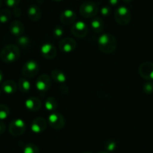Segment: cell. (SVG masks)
Segmentation results:
<instances>
[{
	"label": "cell",
	"mask_w": 153,
	"mask_h": 153,
	"mask_svg": "<svg viewBox=\"0 0 153 153\" xmlns=\"http://www.w3.org/2000/svg\"><path fill=\"white\" fill-rule=\"evenodd\" d=\"M2 4H3V2H2V0H0V8H2Z\"/></svg>",
	"instance_id": "8d00e7d4"
},
{
	"label": "cell",
	"mask_w": 153,
	"mask_h": 153,
	"mask_svg": "<svg viewBox=\"0 0 153 153\" xmlns=\"http://www.w3.org/2000/svg\"><path fill=\"white\" fill-rule=\"evenodd\" d=\"M133 0H123V2L126 4H129L132 2Z\"/></svg>",
	"instance_id": "d590c367"
},
{
	"label": "cell",
	"mask_w": 153,
	"mask_h": 153,
	"mask_svg": "<svg viewBox=\"0 0 153 153\" xmlns=\"http://www.w3.org/2000/svg\"><path fill=\"white\" fill-rule=\"evenodd\" d=\"M98 45L101 52L106 54H110L117 50L118 42L113 35L110 33H104L98 38Z\"/></svg>",
	"instance_id": "6da1fadb"
},
{
	"label": "cell",
	"mask_w": 153,
	"mask_h": 153,
	"mask_svg": "<svg viewBox=\"0 0 153 153\" xmlns=\"http://www.w3.org/2000/svg\"><path fill=\"white\" fill-rule=\"evenodd\" d=\"M114 17L119 25L126 26L131 20V14L127 7L120 6L115 11Z\"/></svg>",
	"instance_id": "3957f363"
},
{
	"label": "cell",
	"mask_w": 153,
	"mask_h": 153,
	"mask_svg": "<svg viewBox=\"0 0 153 153\" xmlns=\"http://www.w3.org/2000/svg\"><path fill=\"white\" fill-rule=\"evenodd\" d=\"M83 153H92V152H85Z\"/></svg>",
	"instance_id": "ab89813d"
},
{
	"label": "cell",
	"mask_w": 153,
	"mask_h": 153,
	"mask_svg": "<svg viewBox=\"0 0 153 153\" xmlns=\"http://www.w3.org/2000/svg\"><path fill=\"white\" fill-rule=\"evenodd\" d=\"M48 122L43 117H37L31 124V130L35 134H40L45 131L48 126Z\"/></svg>",
	"instance_id": "4fadbf2b"
},
{
	"label": "cell",
	"mask_w": 153,
	"mask_h": 153,
	"mask_svg": "<svg viewBox=\"0 0 153 153\" xmlns=\"http://www.w3.org/2000/svg\"><path fill=\"white\" fill-rule=\"evenodd\" d=\"M10 114V110L5 104H0V120H6Z\"/></svg>",
	"instance_id": "484cf974"
},
{
	"label": "cell",
	"mask_w": 153,
	"mask_h": 153,
	"mask_svg": "<svg viewBox=\"0 0 153 153\" xmlns=\"http://www.w3.org/2000/svg\"><path fill=\"white\" fill-rule=\"evenodd\" d=\"M18 89L21 92L26 93L31 89L30 82L26 77H21L18 81Z\"/></svg>",
	"instance_id": "7402d4cb"
},
{
	"label": "cell",
	"mask_w": 153,
	"mask_h": 153,
	"mask_svg": "<svg viewBox=\"0 0 153 153\" xmlns=\"http://www.w3.org/2000/svg\"><path fill=\"white\" fill-rule=\"evenodd\" d=\"M28 17L33 22H38L42 18V10L37 5H32L29 7L27 10Z\"/></svg>",
	"instance_id": "e0dca14e"
},
{
	"label": "cell",
	"mask_w": 153,
	"mask_h": 153,
	"mask_svg": "<svg viewBox=\"0 0 153 153\" xmlns=\"http://www.w3.org/2000/svg\"><path fill=\"white\" fill-rule=\"evenodd\" d=\"M17 45L23 48H28L31 45L30 38L28 36L22 35L17 39Z\"/></svg>",
	"instance_id": "cb8c5ba5"
},
{
	"label": "cell",
	"mask_w": 153,
	"mask_h": 153,
	"mask_svg": "<svg viewBox=\"0 0 153 153\" xmlns=\"http://www.w3.org/2000/svg\"><path fill=\"white\" fill-rule=\"evenodd\" d=\"M111 13V9L108 5H104L101 8V14L103 17H108Z\"/></svg>",
	"instance_id": "4dcf8cb0"
},
{
	"label": "cell",
	"mask_w": 153,
	"mask_h": 153,
	"mask_svg": "<svg viewBox=\"0 0 153 153\" xmlns=\"http://www.w3.org/2000/svg\"><path fill=\"white\" fill-rule=\"evenodd\" d=\"M20 0H5V3L8 8H17L20 4Z\"/></svg>",
	"instance_id": "f546056e"
},
{
	"label": "cell",
	"mask_w": 153,
	"mask_h": 153,
	"mask_svg": "<svg viewBox=\"0 0 153 153\" xmlns=\"http://www.w3.org/2000/svg\"><path fill=\"white\" fill-rule=\"evenodd\" d=\"M76 18V14L73 10L66 9L60 14V20L65 25H72Z\"/></svg>",
	"instance_id": "5bb4252c"
},
{
	"label": "cell",
	"mask_w": 153,
	"mask_h": 153,
	"mask_svg": "<svg viewBox=\"0 0 153 153\" xmlns=\"http://www.w3.org/2000/svg\"><path fill=\"white\" fill-rule=\"evenodd\" d=\"M10 32L14 36L20 37L23 35L25 30L24 25L19 20H14L10 24Z\"/></svg>",
	"instance_id": "9a60e30c"
},
{
	"label": "cell",
	"mask_w": 153,
	"mask_h": 153,
	"mask_svg": "<svg viewBox=\"0 0 153 153\" xmlns=\"http://www.w3.org/2000/svg\"><path fill=\"white\" fill-rule=\"evenodd\" d=\"M76 48V42L71 38H65L59 42V48L65 53H71Z\"/></svg>",
	"instance_id": "8fae6325"
},
{
	"label": "cell",
	"mask_w": 153,
	"mask_h": 153,
	"mask_svg": "<svg viewBox=\"0 0 153 153\" xmlns=\"http://www.w3.org/2000/svg\"><path fill=\"white\" fill-rule=\"evenodd\" d=\"M98 153H108L107 151H101V152H98Z\"/></svg>",
	"instance_id": "74e56055"
},
{
	"label": "cell",
	"mask_w": 153,
	"mask_h": 153,
	"mask_svg": "<svg viewBox=\"0 0 153 153\" xmlns=\"http://www.w3.org/2000/svg\"><path fill=\"white\" fill-rule=\"evenodd\" d=\"M5 128H6V127H5V123L0 122V135L2 134L5 131Z\"/></svg>",
	"instance_id": "d6a6232c"
},
{
	"label": "cell",
	"mask_w": 153,
	"mask_h": 153,
	"mask_svg": "<svg viewBox=\"0 0 153 153\" xmlns=\"http://www.w3.org/2000/svg\"><path fill=\"white\" fill-rule=\"evenodd\" d=\"M26 128L25 122L21 119H15L10 123L8 131L12 136L19 137L23 134Z\"/></svg>",
	"instance_id": "52a82bcc"
},
{
	"label": "cell",
	"mask_w": 153,
	"mask_h": 153,
	"mask_svg": "<svg viewBox=\"0 0 153 153\" xmlns=\"http://www.w3.org/2000/svg\"><path fill=\"white\" fill-rule=\"evenodd\" d=\"M143 91L147 95H151L153 93V82L152 80H148L143 86Z\"/></svg>",
	"instance_id": "83f0119b"
},
{
	"label": "cell",
	"mask_w": 153,
	"mask_h": 153,
	"mask_svg": "<svg viewBox=\"0 0 153 153\" xmlns=\"http://www.w3.org/2000/svg\"><path fill=\"white\" fill-rule=\"evenodd\" d=\"M13 14H14V16L16 17H19L21 15V10L19 8H14V11H13Z\"/></svg>",
	"instance_id": "1f68e13d"
},
{
	"label": "cell",
	"mask_w": 153,
	"mask_h": 153,
	"mask_svg": "<svg viewBox=\"0 0 153 153\" xmlns=\"http://www.w3.org/2000/svg\"><path fill=\"white\" fill-rule=\"evenodd\" d=\"M41 54L47 59H53L57 55V50L53 45L51 43H45L41 47Z\"/></svg>",
	"instance_id": "7c38bea8"
},
{
	"label": "cell",
	"mask_w": 153,
	"mask_h": 153,
	"mask_svg": "<svg viewBox=\"0 0 153 153\" xmlns=\"http://www.w3.org/2000/svg\"><path fill=\"white\" fill-rule=\"evenodd\" d=\"M64 33L65 30L62 26H56L53 29V35L56 38H60V37H62L64 35Z\"/></svg>",
	"instance_id": "f1b7e54d"
},
{
	"label": "cell",
	"mask_w": 153,
	"mask_h": 153,
	"mask_svg": "<svg viewBox=\"0 0 153 153\" xmlns=\"http://www.w3.org/2000/svg\"><path fill=\"white\" fill-rule=\"evenodd\" d=\"M48 123L52 128L60 130L65 126V120L61 113L53 112L48 116Z\"/></svg>",
	"instance_id": "5b68a950"
},
{
	"label": "cell",
	"mask_w": 153,
	"mask_h": 153,
	"mask_svg": "<svg viewBox=\"0 0 153 153\" xmlns=\"http://www.w3.org/2000/svg\"><path fill=\"white\" fill-rule=\"evenodd\" d=\"M2 80H3V73L0 70V83H2Z\"/></svg>",
	"instance_id": "e575fe53"
},
{
	"label": "cell",
	"mask_w": 153,
	"mask_h": 153,
	"mask_svg": "<svg viewBox=\"0 0 153 153\" xmlns=\"http://www.w3.org/2000/svg\"><path fill=\"white\" fill-rule=\"evenodd\" d=\"M25 106L30 111H38L42 108V101L36 97H30L26 99Z\"/></svg>",
	"instance_id": "2e32d148"
},
{
	"label": "cell",
	"mask_w": 153,
	"mask_h": 153,
	"mask_svg": "<svg viewBox=\"0 0 153 153\" xmlns=\"http://www.w3.org/2000/svg\"><path fill=\"white\" fill-rule=\"evenodd\" d=\"M88 26L83 21H76L72 24L71 28V32L74 36L78 38H83L86 36L88 33Z\"/></svg>",
	"instance_id": "ba28073f"
},
{
	"label": "cell",
	"mask_w": 153,
	"mask_h": 153,
	"mask_svg": "<svg viewBox=\"0 0 153 153\" xmlns=\"http://www.w3.org/2000/svg\"><path fill=\"white\" fill-rule=\"evenodd\" d=\"M20 49L15 45H7L0 53V59L5 63L14 62L20 59Z\"/></svg>",
	"instance_id": "7a4b0ae2"
},
{
	"label": "cell",
	"mask_w": 153,
	"mask_h": 153,
	"mask_svg": "<svg viewBox=\"0 0 153 153\" xmlns=\"http://www.w3.org/2000/svg\"><path fill=\"white\" fill-rule=\"evenodd\" d=\"M2 89L7 95H12L17 91V86L14 81L11 80H8L2 83Z\"/></svg>",
	"instance_id": "ac0fdd59"
},
{
	"label": "cell",
	"mask_w": 153,
	"mask_h": 153,
	"mask_svg": "<svg viewBox=\"0 0 153 153\" xmlns=\"http://www.w3.org/2000/svg\"><path fill=\"white\" fill-rule=\"evenodd\" d=\"M0 94H1V89H0Z\"/></svg>",
	"instance_id": "60d3db41"
},
{
	"label": "cell",
	"mask_w": 153,
	"mask_h": 153,
	"mask_svg": "<svg viewBox=\"0 0 153 153\" xmlns=\"http://www.w3.org/2000/svg\"><path fill=\"white\" fill-rule=\"evenodd\" d=\"M11 12L10 10L2 9L0 11V23H6L11 20Z\"/></svg>",
	"instance_id": "603a6c76"
},
{
	"label": "cell",
	"mask_w": 153,
	"mask_h": 153,
	"mask_svg": "<svg viewBox=\"0 0 153 153\" xmlns=\"http://www.w3.org/2000/svg\"><path fill=\"white\" fill-rule=\"evenodd\" d=\"M45 109L51 113L55 112L58 107V101L53 97H48L45 101Z\"/></svg>",
	"instance_id": "44dd1931"
},
{
	"label": "cell",
	"mask_w": 153,
	"mask_h": 153,
	"mask_svg": "<svg viewBox=\"0 0 153 153\" xmlns=\"http://www.w3.org/2000/svg\"><path fill=\"white\" fill-rule=\"evenodd\" d=\"M51 78L57 83H64L67 80V76L65 72L60 69H54L51 71Z\"/></svg>",
	"instance_id": "d6986e66"
},
{
	"label": "cell",
	"mask_w": 153,
	"mask_h": 153,
	"mask_svg": "<svg viewBox=\"0 0 153 153\" xmlns=\"http://www.w3.org/2000/svg\"><path fill=\"white\" fill-rule=\"evenodd\" d=\"M39 71V65L35 60H29L22 68V74L26 78H33Z\"/></svg>",
	"instance_id": "8992f818"
},
{
	"label": "cell",
	"mask_w": 153,
	"mask_h": 153,
	"mask_svg": "<svg viewBox=\"0 0 153 153\" xmlns=\"http://www.w3.org/2000/svg\"><path fill=\"white\" fill-rule=\"evenodd\" d=\"M53 1H55V2H61L62 0H53Z\"/></svg>",
	"instance_id": "f35d334b"
},
{
	"label": "cell",
	"mask_w": 153,
	"mask_h": 153,
	"mask_svg": "<svg viewBox=\"0 0 153 153\" xmlns=\"http://www.w3.org/2000/svg\"><path fill=\"white\" fill-rule=\"evenodd\" d=\"M51 86V77L48 74H42L38 77L35 83L37 90L41 93H45L49 90Z\"/></svg>",
	"instance_id": "9c48e42d"
},
{
	"label": "cell",
	"mask_w": 153,
	"mask_h": 153,
	"mask_svg": "<svg viewBox=\"0 0 153 153\" xmlns=\"http://www.w3.org/2000/svg\"><path fill=\"white\" fill-rule=\"evenodd\" d=\"M152 21H153V16H152Z\"/></svg>",
	"instance_id": "b9f144b4"
},
{
	"label": "cell",
	"mask_w": 153,
	"mask_h": 153,
	"mask_svg": "<svg viewBox=\"0 0 153 153\" xmlns=\"http://www.w3.org/2000/svg\"><path fill=\"white\" fill-rule=\"evenodd\" d=\"M90 26L93 32H95V33H100L104 30V21L101 17H95L91 22Z\"/></svg>",
	"instance_id": "ffe728a7"
},
{
	"label": "cell",
	"mask_w": 153,
	"mask_h": 153,
	"mask_svg": "<svg viewBox=\"0 0 153 153\" xmlns=\"http://www.w3.org/2000/svg\"><path fill=\"white\" fill-rule=\"evenodd\" d=\"M117 147V142L113 139L108 140L106 141L105 144H104V148H105L106 151L107 152H113L116 150Z\"/></svg>",
	"instance_id": "4316f807"
},
{
	"label": "cell",
	"mask_w": 153,
	"mask_h": 153,
	"mask_svg": "<svg viewBox=\"0 0 153 153\" xmlns=\"http://www.w3.org/2000/svg\"><path fill=\"white\" fill-rule=\"evenodd\" d=\"M107 2L112 6H116L120 3V0H107Z\"/></svg>",
	"instance_id": "836d02e7"
},
{
	"label": "cell",
	"mask_w": 153,
	"mask_h": 153,
	"mask_svg": "<svg viewBox=\"0 0 153 153\" xmlns=\"http://www.w3.org/2000/svg\"><path fill=\"white\" fill-rule=\"evenodd\" d=\"M98 12V6L95 2L87 1L83 2L80 8V13L85 18L95 17Z\"/></svg>",
	"instance_id": "277c9868"
},
{
	"label": "cell",
	"mask_w": 153,
	"mask_h": 153,
	"mask_svg": "<svg viewBox=\"0 0 153 153\" xmlns=\"http://www.w3.org/2000/svg\"><path fill=\"white\" fill-rule=\"evenodd\" d=\"M23 153H40L39 148L35 144L29 143L26 144L23 150Z\"/></svg>",
	"instance_id": "d4e9b609"
},
{
	"label": "cell",
	"mask_w": 153,
	"mask_h": 153,
	"mask_svg": "<svg viewBox=\"0 0 153 153\" xmlns=\"http://www.w3.org/2000/svg\"><path fill=\"white\" fill-rule=\"evenodd\" d=\"M139 74L142 78L146 80H153V62H145L140 65Z\"/></svg>",
	"instance_id": "30bf717a"
}]
</instances>
